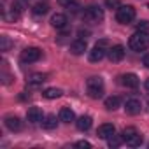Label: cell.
I'll return each mask as SVG.
<instances>
[{"label":"cell","mask_w":149,"mask_h":149,"mask_svg":"<svg viewBox=\"0 0 149 149\" xmlns=\"http://www.w3.org/2000/svg\"><path fill=\"white\" fill-rule=\"evenodd\" d=\"M86 91H88V95H90L91 98L98 100V98L104 95V79H102V77H97V76L90 77V79L86 81Z\"/></svg>","instance_id":"6da1fadb"},{"label":"cell","mask_w":149,"mask_h":149,"mask_svg":"<svg viewBox=\"0 0 149 149\" xmlns=\"http://www.w3.org/2000/svg\"><path fill=\"white\" fill-rule=\"evenodd\" d=\"M128 46H130L133 51H137V53H140V51H146V49L149 47V33L135 32V33L130 37V40H128Z\"/></svg>","instance_id":"7a4b0ae2"},{"label":"cell","mask_w":149,"mask_h":149,"mask_svg":"<svg viewBox=\"0 0 149 149\" xmlns=\"http://www.w3.org/2000/svg\"><path fill=\"white\" fill-rule=\"evenodd\" d=\"M116 19L121 25H128L135 19V9L132 6H119L116 11Z\"/></svg>","instance_id":"3957f363"},{"label":"cell","mask_w":149,"mask_h":149,"mask_svg":"<svg viewBox=\"0 0 149 149\" xmlns=\"http://www.w3.org/2000/svg\"><path fill=\"white\" fill-rule=\"evenodd\" d=\"M84 19L90 23H100L104 19V11L100 6H90L84 11Z\"/></svg>","instance_id":"277c9868"},{"label":"cell","mask_w":149,"mask_h":149,"mask_svg":"<svg viewBox=\"0 0 149 149\" xmlns=\"http://www.w3.org/2000/svg\"><path fill=\"white\" fill-rule=\"evenodd\" d=\"M40 56H42V51L39 47H26L21 53V61L23 63H33V61H39Z\"/></svg>","instance_id":"5b68a950"},{"label":"cell","mask_w":149,"mask_h":149,"mask_svg":"<svg viewBox=\"0 0 149 149\" xmlns=\"http://www.w3.org/2000/svg\"><path fill=\"white\" fill-rule=\"evenodd\" d=\"M125 111H126V114H130V116H137V114H140V111H142V104H140V100H137V98H130V100H126V104H125Z\"/></svg>","instance_id":"8992f818"},{"label":"cell","mask_w":149,"mask_h":149,"mask_svg":"<svg viewBox=\"0 0 149 149\" xmlns=\"http://www.w3.org/2000/svg\"><path fill=\"white\" fill-rule=\"evenodd\" d=\"M107 56H109V60L111 61H121L123 58H125V47L121 46V44H116V46H112L111 49H109V53H107Z\"/></svg>","instance_id":"52a82bcc"},{"label":"cell","mask_w":149,"mask_h":149,"mask_svg":"<svg viewBox=\"0 0 149 149\" xmlns=\"http://www.w3.org/2000/svg\"><path fill=\"white\" fill-rule=\"evenodd\" d=\"M105 54H107V51H105V47L104 46H100V44H97L91 51H90V54H88V58H90V61H93V63H97V61H102L104 58H105Z\"/></svg>","instance_id":"ba28073f"},{"label":"cell","mask_w":149,"mask_h":149,"mask_svg":"<svg viewBox=\"0 0 149 149\" xmlns=\"http://www.w3.org/2000/svg\"><path fill=\"white\" fill-rule=\"evenodd\" d=\"M4 123H6V126H7L11 132H19V130L23 128V123H21V119H19L18 116H13V114L6 116Z\"/></svg>","instance_id":"9c48e42d"},{"label":"cell","mask_w":149,"mask_h":149,"mask_svg":"<svg viewBox=\"0 0 149 149\" xmlns=\"http://www.w3.org/2000/svg\"><path fill=\"white\" fill-rule=\"evenodd\" d=\"M86 49H88L86 39H76V40H74V42L70 44V53H72V54H76V56L83 54Z\"/></svg>","instance_id":"30bf717a"},{"label":"cell","mask_w":149,"mask_h":149,"mask_svg":"<svg viewBox=\"0 0 149 149\" xmlns=\"http://www.w3.org/2000/svg\"><path fill=\"white\" fill-rule=\"evenodd\" d=\"M116 133V128H114V125H111V123H104V125H100L98 126V130H97V135L100 137V139H109V137H112Z\"/></svg>","instance_id":"8fae6325"},{"label":"cell","mask_w":149,"mask_h":149,"mask_svg":"<svg viewBox=\"0 0 149 149\" xmlns=\"http://www.w3.org/2000/svg\"><path fill=\"white\" fill-rule=\"evenodd\" d=\"M67 16L65 14H53V18H51V25L54 26V28H58V30H65L67 28Z\"/></svg>","instance_id":"7c38bea8"},{"label":"cell","mask_w":149,"mask_h":149,"mask_svg":"<svg viewBox=\"0 0 149 149\" xmlns=\"http://www.w3.org/2000/svg\"><path fill=\"white\" fill-rule=\"evenodd\" d=\"M26 119H28L30 123H40V121L44 119L42 111H40L39 107H30L28 112H26Z\"/></svg>","instance_id":"4fadbf2b"},{"label":"cell","mask_w":149,"mask_h":149,"mask_svg":"<svg viewBox=\"0 0 149 149\" xmlns=\"http://www.w3.org/2000/svg\"><path fill=\"white\" fill-rule=\"evenodd\" d=\"M58 118H60V121H63V123H72V121H76V114H74V111L68 109V107H61Z\"/></svg>","instance_id":"5bb4252c"},{"label":"cell","mask_w":149,"mask_h":149,"mask_svg":"<svg viewBox=\"0 0 149 149\" xmlns=\"http://www.w3.org/2000/svg\"><path fill=\"white\" fill-rule=\"evenodd\" d=\"M121 83L126 88H137L139 86V77L135 76V74H125V76L121 77Z\"/></svg>","instance_id":"9a60e30c"},{"label":"cell","mask_w":149,"mask_h":149,"mask_svg":"<svg viewBox=\"0 0 149 149\" xmlns=\"http://www.w3.org/2000/svg\"><path fill=\"white\" fill-rule=\"evenodd\" d=\"M91 123H93V119H91L90 116H81V118L76 121V126H77V130L86 132V130H90V128H91Z\"/></svg>","instance_id":"2e32d148"},{"label":"cell","mask_w":149,"mask_h":149,"mask_svg":"<svg viewBox=\"0 0 149 149\" xmlns=\"http://www.w3.org/2000/svg\"><path fill=\"white\" fill-rule=\"evenodd\" d=\"M46 79H47L46 74H32V76L28 77V84H30V86H39V84H42Z\"/></svg>","instance_id":"e0dca14e"},{"label":"cell","mask_w":149,"mask_h":149,"mask_svg":"<svg viewBox=\"0 0 149 149\" xmlns=\"http://www.w3.org/2000/svg\"><path fill=\"white\" fill-rule=\"evenodd\" d=\"M105 107H107L109 111L119 109V107H121V98H119V97H109V98H105Z\"/></svg>","instance_id":"ac0fdd59"},{"label":"cell","mask_w":149,"mask_h":149,"mask_svg":"<svg viewBox=\"0 0 149 149\" xmlns=\"http://www.w3.org/2000/svg\"><path fill=\"white\" fill-rule=\"evenodd\" d=\"M125 142H126V146H130V147H140V144H142V135L137 132V133H133L132 137H128Z\"/></svg>","instance_id":"d6986e66"},{"label":"cell","mask_w":149,"mask_h":149,"mask_svg":"<svg viewBox=\"0 0 149 149\" xmlns=\"http://www.w3.org/2000/svg\"><path fill=\"white\" fill-rule=\"evenodd\" d=\"M42 95H44V98H47V100L60 98V97H61V90H60V88H47Z\"/></svg>","instance_id":"ffe728a7"},{"label":"cell","mask_w":149,"mask_h":149,"mask_svg":"<svg viewBox=\"0 0 149 149\" xmlns=\"http://www.w3.org/2000/svg\"><path fill=\"white\" fill-rule=\"evenodd\" d=\"M56 116H53V114H49V116H46L44 119H42V126L46 128V130H53V128H56Z\"/></svg>","instance_id":"44dd1931"},{"label":"cell","mask_w":149,"mask_h":149,"mask_svg":"<svg viewBox=\"0 0 149 149\" xmlns=\"http://www.w3.org/2000/svg\"><path fill=\"white\" fill-rule=\"evenodd\" d=\"M32 11H33V14H37V16H44V14H46V13L49 11V6H47V4H42V2H40V4H35Z\"/></svg>","instance_id":"7402d4cb"},{"label":"cell","mask_w":149,"mask_h":149,"mask_svg":"<svg viewBox=\"0 0 149 149\" xmlns=\"http://www.w3.org/2000/svg\"><path fill=\"white\" fill-rule=\"evenodd\" d=\"M123 142H125V140H123V135L119 137V135H116V133H114L112 137H109V139H107V144H109V147H119Z\"/></svg>","instance_id":"603a6c76"},{"label":"cell","mask_w":149,"mask_h":149,"mask_svg":"<svg viewBox=\"0 0 149 149\" xmlns=\"http://www.w3.org/2000/svg\"><path fill=\"white\" fill-rule=\"evenodd\" d=\"M58 4L63 6V7H67L68 11H70V9L76 11V9H77V0H58Z\"/></svg>","instance_id":"cb8c5ba5"},{"label":"cell","mask_w":149,"mask_h":149,"mask_svg":"<svg viewBox=\"0 0 149 149\" xmlns=\"http://www.w3.org/2000/svg\"><path fill=\"white\" fill-rule=\"evenodd\" d=\"M137 32H142V33H149V21L147 19H142L137 23Z\"/></svg>","instance_id":"d4e9b609"},{"label":"cell","mask_w":149,"mask_h":149,"mask_svg":"<svg viewBox=\"0 0 149 149\" xmlns=\"http://www.w3.org/2000/svg\"><path fill=\"white\" fill-rule=\"evenodd\" d=\"M11 47V40L4 35V37H0V51H7Z\"/></svg>","instance_id":"484cf974"},{"label":"cell","mask_w":149,"mask_h":149,"mask_svg":"<svg viewBox=\"0 0 149 149\" xmlns=\"http://www.w3.org/2000/svg\"><path fill=\"white\" fill-rule=\"evenodd\" d=\"M105 6L109 9H118L119 7V0H105Z\"/></svg>","instance_id":"4316f807"},{"label":"cell","mask_w":149,"mask_h":149,"mask_svg":"<svg viewBox=\"0 0 149 149\" xmlns=\"http://www.w3.org/2000/svg\"><path fill=\"white\" fill-rule=\"evenodd\" d=\"M76 147H91V144L88 142V140H79V142H76Z\"/></svg>","instance_id":"83f0119b"},{"label":"cell","mask_w":149,"mask_h":149,"mask_svg":"<svg viewBox=\"0 0 149 149\" xmlns=\"http://www.w3.org/2000/svg\"><path fill=\"white\" fill-rule=\"evenodd\" d=\"M142 63H144V65L149 68V53H147V54H144V58H142Z\"/></svg>","instance_id":"f1b7e54d"},{"label":"cell","mask_w":149,"mask_h":149,"mask_svg":"<svg viewBox=\"0 0 149 149\" xmlns=\"http://www.w3.org/2000/svg\"><path fill=\"white\" fill-rule=\"evenodd\" d=\"M146 90L149 91V79H146Z\"/></svg>","instance_id":"f546056e"}]
</instances>
